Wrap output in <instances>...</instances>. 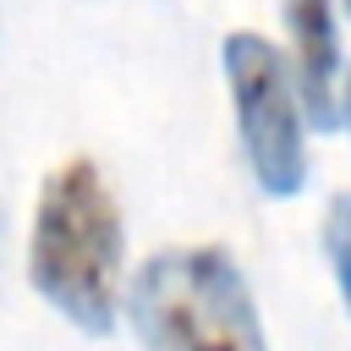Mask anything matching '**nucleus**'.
<instances>
[{
	"mask_svg": "<svg viewBox=\"0 0 351 351\" xmlns=\"http://www.w3.org/2000/svg\"><path fill=\"white\" fill-rule=\"evenodd\" d=\"M225 82H230L236 132H241L258 186L269 197H296L307 181V137H302L296 82H291L280 49L258 33H230L225 38Z\"/></svg>",
	"mask_w": 351,
	"mask_h": 351,
	"instance_id": "7ed1b4c3",
	"label": "nucleus"
},
{
	"mask_svg": "<svg viewBox=\"0 0 351 351\" xmlns=\"http://www.w3.org/2000/svg\"><path fill=\"white\" fill-rule=\"evenodd\" d=\"M27 274L33 291L82 335H110L121 291V208L93 159H66L44 176Z\"/></svg>",
	"mask_w": 351,
	"mask_h": 351,
	"instance_id": "f257e3e1",
	"label": "nucleus"
},
{
	"mask_svg": "<svg viewBox=\"0 0 351 351\" xmlns=\"http://www.w3.org/2000/svg\"><path fill=\"white\" fill-rule=\"evenodd\" d=\"M285 27L296 44V104L318 132L335 126V71H340V44H335V16L329 0H285Z\"/></svg>",
	"mask_w": 351,
	"mask_h": 351,
	"instance_id": "20e7f679",
	"label": "nucleus"
},
{
	"mask_svg": "<svg viewBox=\"0 0 351 351\" xmlns=\"http://www.w3.org/2000/svg\"><path fill=\"white\" fill-rule=\"evenodd\" d=\"M126 307L143 351H269L252 291L219 247L154 252L137 269Z\"/></svg>",
	"mask_w": 351,
	"mask_h": 351,
	"instance_id": "f03ea898",
	"label": "nucleus"
},
{
	"mask_svg": "<svg viewBox=\"0 0 351 351\" xmlns=\"http://www.w3.org/2000/svg\"><path fill=\"white\" fill-rule=\"evenodd\" d=\"M346 5H351V0H346Z\"/></svg>",
	"mask_w": 351,
	"mask_h": 351,
	"instance_id": "0eeeda50",
	"label": "nucleus"
},
{
	"mask_svg": "<svg viewBox=\"0 0 351 351\" xmlns=\"http://www.w3.org/2000/svg\"><path fill=\"white\" fill-rule=\"evenodd\" d=\"M324 247H329V263H335V280H340V296L351 307V192H340L329 203V219H324Z\"/></svg>",
	"mask_w": 351,
	"mask_h": 351,
	"instance_id": "39448f33",
	"label": "nucleus"
},
{
	"mask_svg": "<svg viewBox=\"0 0 351 351\" xmlns=\"http://www.w3.org/2000/svg\"><path fill=\"white\" fill-rule=\"evenodd\" d=\"M346 121H351V88H346Z\"/></svg>",
	"mask_w": 351,
	"mask_h": 351,
	"instance_id": "423d86ee",
	"label": "nucleus"
}]
</instances>
